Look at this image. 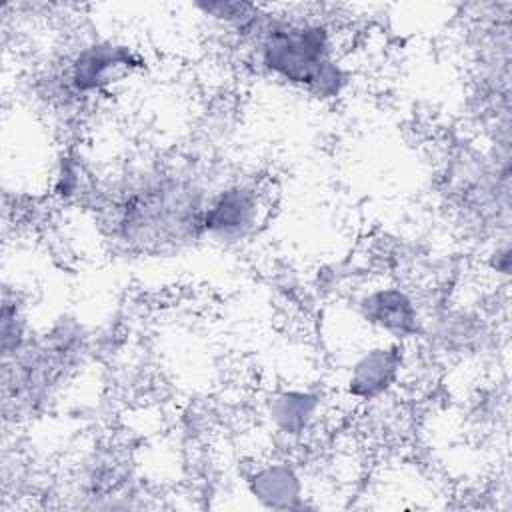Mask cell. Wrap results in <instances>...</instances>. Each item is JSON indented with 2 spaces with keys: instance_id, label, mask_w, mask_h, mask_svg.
Masks as SVG:
<instances>
[{
  "instance_id": "cell-10",
  "label": "cell",
  "mask_w": 512,
  "mask_h": 512,
  "mask_svg": "<svg viewBox=\"0 0 512 512\" xmlns=\"http://www.w3.org/2000/svg\"><path fill=\"white\" fill-rule=\"evenodd\" d=\"M78 166L70 160V158H62L56 174H54V192L60 198H70L78 192L80 186V178H78Z\"/></svg>"
},
{
  "instance_id": "cell-8",
  "label": "cell",
  "mask_w": 512,
  "mask_h": 512,
  "mask_svg": "<svg viewBox=\"0 0 512 512\" xmlns=\"http://www.w3.org/2000/svg\"><path fill=\"white\" fill-rule=\"evenodd\" d=\"M264 412L276 434L300 440L320 418L322 396L310 388H282L266 398Z\"/></svg>"
},
{
  "instance_id": "cell-1",
  "label": "cell",
  "mask_w": 512,
  "mask_h": 512,
  "mask_svg": "<svg viewBox=\"0 0 512 512\" xmlns=\"http://www.w3.org/2000/svg\"><path fill=\"white\" fill-rule=\"evenodd\" d=\"M246 42L266 76L318 100L340 96L348 82L336 56L334 32L316 14L264 12Z\"/></svg>"
},
{
  "instance_id": "cell-3",
  "label": "cell",
  "mask_w": 512,
  "mask_h": 512,
  "mask_svg": "<svg viewBox=\"0 0 512 512\" xmlns=\"http://www.w3.org/2000/svg\"><path fill=\"white\" fill-rule=\"evenodd\" d=\"M266 198L262 188L250 180L224 184L210 192L204 216L202 236L220 246H236L256 234L266 218Z\"/></svg>"
},
{
  "instance_id": "cell-7",
  "label": "cell",
  "mask_w": 512,
  "mask_h": 512,
  "mask_svg": "<svg viewBox=\"0 0 512 512\" xmlns=\"http://www.w3.org/2000/svg\"><path fill=\"white\" fill-rule=\"evenodd\" d=\"M246 492L254 502L268 510H300L306 508L304 478L288 460H268L256 464L246 474Z\"/></svg>"
},
{
  "instance_id": "cell-2",
  "label": "cell",
  "mask_w": 512,
  "mask_h": 512,
  "mask_svg": "<svg viewBox=\"0 0 512 512\" xmlns=\"http://www.w3.org/2000/svg\"><path fill=\"white\" fill-rule=\"evenodd\" d=\"M210 192L196 182L152 172L120 192L112 204V232L118 242L140 252L182 246L202 236V216Z\"/></svg>"
},
{
  "instance_id": "cell-4",
  "label": "cell",
  "mask_w": 512,
  "mask_h": 512,
  "mask_svg": "<svg viewBox=\"0 0 512 512\" xmlns=\"http://www.w3.org/2000/svg\"><path fill=\"white\" fill-rule=\"evenodd\" d=\"M144 66V58L128 44L90 42L70 56L60 72L62 86L72 96H92L116 86Z\"/></svg>"
},
{
  "instance_id": "cell-6",
  "label": "cell",
  "mask_w": 512,
  "mask_h": 512,
  "mask_svg": "<svg viewBox=\"0 0 512 512\" xmlns=\"http://www.w3.org/2000/svg\"><path fill=\"white\" fill-rule=\"evenodd\" d=\"M404 344L380 340L356 352L344 372V392L356 402H376L398 386L404 368Z\"/></svg>"
},
{
  "instance_id": "cell-5",
  "label": "cell",
  "mask_w": 512,
  "mask_h": 512,
  "mask_svg": "<svg viewBox=\"0 0 512 512\" xmlns=\"http://www.w3.org/2000/svg\"><path fill=\"white\" fill-rule=\"evenodd\" d=\"M356 316L376 334L406 344L424 334V316L416 298L398 284H378L354 300Z\"/></svg>"
},
{
  "instance_id": "cell-9",
  "label": "cell",
  "mask_w": 512,
  "mask_h": 512,
  "mask_svg": "<svg viewBox=\"0 0 512 512\" xmlns=\"http://www.w3.org/2000/svg\"><path fill=\"white\" fill-rule=\"evenodd\" d=\"M2 358H10L16 354L30 338H28V322L22 306L14 300L4 296L2 302Z\"/></svg>"
}]
</instances>
